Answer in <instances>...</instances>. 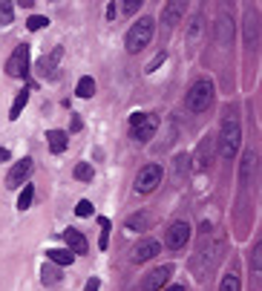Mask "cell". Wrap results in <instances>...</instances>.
Masks as SVG:
<instances>
[{
	"instance_id": "1",
	"label": "cell",
	"mask_w": 262,
	"mask_h": 291,
	"mask_svg": "<svg viewBox=\"0 0 262 291\" xmlns=\"http://www.w3.org/2000/svg\"><path fill=\"white\" fill-rule=\"evenodd\" d=\"M153 32H156V21H153V18H141L138 24H133V26H130V32H127V38H124L127 52H133V55L141 52V49L150 44Z\"/></svg>"
},
{
	"instance_id": "2",
	"label": "cell",
	"mask_w": 262,
	"mask_h": 291,
	"mask_svg": "<svg viewBox=\"0 0 262 291\" xmlns=\"http://www.w3.org/2000/svg\"><path fill=\"white\" fill-rule=\"evenodd\" d=\"M184 104H187V110H190V113H205L207 107L213 104V84L207 81V78L196 81L193 87H190L187 98H184Z\"/></svg>"
},
{
	"instance_id": "3",
	"label": "cell",
	"mask_w": 262,
	"mask_h": 291,
	"mask_svg": "<svg viewBox=\"0 0 262 291\" xmlns=\"http://www.w3.org/2000/svg\"><path fill=\"white\" fill-rule=\"evenodd\" d=\"M239 141H242L239 124L225 118L222 121V136H219V153H222V159H233L236 150H239Z\"/></svg>"
},
{
	"instance_id": "4",
	"label": "cell",
	"mask_w": 262,
	"mask_h": 291,
	"mask_svg": "<svg viewBox=\"0 0 262 291\" xmlns=\"http://www.w3.org/2000/svg\"><path fill=\"white\" fill-rule=\"evenodd\" d=\"M130 127H133V139L147 144L159 130V118L150 116V113H136V116H130Z\"/></svg>"
},
{
	"instance_id": "5",
	"label": "cell",
	"mask_w": 262,
	"mask_h": 291,
	"mask_svg": "<svg viewBox=\"0 0 262 291\" xmlns=\"http://www.w3.org/2000/svg\"><path fill=\"white\" fill-rule=\"evenodd\" d=\"M6 72H9L12 78H23V75L29 72V47H26V44L15 47V52H12L9 61H6Z\"/></svg>"
},
{
	"instance_id": "6",
	"label": "cell",
	"mask_w": 262,
	"mask_h": 291,
	"mask_svg": "<svg viewBox=\"0 0 262 291\" xmlns=\"http://www.w3.org/2000/svg\"><path fill=\"white\" fill-rule=\"evenodd\" d=\"M187 242H190V225L187 222H173L167 233H164V245L173 248V251H182Z\"/></svg>"
},
{
	"instance_id": "7",
	"label": "cell",
	"mask_w": 262,
	"mask_h": 291,
	"mask_svg": "<svg viewBox=\"0 0 262 291\" xmlns=\"http://www.w3.org/2000/svg\"><path fill=\"white\" fill-rule=\"evenodd\" d=\"M156 185H161V167L159 164L141 167L136 176V190L138 193H150V190H156Z\"/></svg>"
},
{
	"instance_id": "8",
	"label": "cell",
	"mask_w": 262,
	"mask_h": 291,
	"mask_svg": "<svg viewBox=\"0 0 262 291\" xmlns=\"http://www.w3.org/2000/svg\"><path fill=\"white\" fill-rule=\"evenodd\" d=\"M32 159H21V162H15V167L9 170V176H6V187H21V185H26L29 182V176H32Z\"/></svg>"
},
{
	"instance_id": "9",
	"label": "cell",
	"mask_w": 262,
	"mask_h": 291,
	"mask_svg": "<svg viewBox=\"0 0 262 291\" xmlns=\"http://www.w3.org/2000/svg\"><path fill=\"white\" fill-rule=\"evenodd\" d=\"M61 58H64V47H55L49 55H44V58L38 61V75L41 78H58V64H61Z\"/></svg>"
},
{
	"instance_id": "10",
	"label": "cell",
	"mask_w": 262,
	"mask_h": 291,
	"mask_svg": "<svg viewBox=\"0 0 262 291\" xmlns=\"http://www.w3.org/2000/svg\"><path fill=\"white\" fill-rule=\"evenodd\" d=\"M173 268L170 265H161V268H153L147 277H144V282H141V291H161L164 288V282L170 279Z\"/></svg>"
},
{
	"instance_id": "11",
	"label": "cell",
	"mask_w": 262,
	"mask_h": 291,
	"mask_svg": "<svg viewBox=\"0 0 262 291\" xmlns=\"http://www.w3.org/2000/svg\"><path fill=\"white\" fill-rule=\"evenodd\" d=\"M64 239H67V245H69L72 254H87V251H90L87 236H84L81 231H75V228H67V231H64Z\"/></svg>"
},
{
	"instance_id": "12",
	"label": "cell",
	"mask_w": 262,
	"mask_h": 291,
	"mask_svg": "<svg viewBox=\"0 0 262 291\" xmlns=\"http://www.w3.org/2000/svg\"><path fill=\"white\" fill-rule=\"evenodd\" d=\"M161 251V245L156 242V239H144V242L136 245V251H133V259L136 262H147V259H153V256Z\"/></svg>"
},
{
	"instance_id": "13",
	"label": "cell",
	"mask_w": 262,
	"mask_h": 291,
	"mask_svg": "<svg viewBox=\"0 0 262 291\" xmlns=\"http://www.w3.org/2000/svg\"><path fill=\"white\" fill-rule=\"evenodd\" d=\"M182 18H184V0H173V3H167V6L161 9V21L167 26H176Z\"/></svg>"
},
{
	"instance_id": "14",
	"label": "cell",
	"mask_w": 262,
	"mask_h": 291,
	"mask_svg": "<svg viewBox=\"0 0 262 291\" xmlns=\"http://www.w3.org/2000/svg\"><path fill=\"white\" fill-rule=\"evenodd\" d=\"M46 141H49V150L52 153H64L67 144H69V136L64 130H49V133H46Z\"/></svg>"
},
{
	"instance_id": "15",
	"label": "cell",
	"mask_w": 262,
	"mask_h": 291,
	"mask_svg": "<svg viewBox=\"0 0 262 291\" xmlns=\"http://www.w3.org/2000/svg\"><path fill=\"white\" fill-rule=\"evenodd\" d=\"M46 259H49L52 265H72L75 254H72V251H64V248H49V251H46Z\"/></svg>"
},
{
	"instance_id": "16",
	"label": "cell",
	"mask_w": 262,
	"mask_h": 291,
	"mask_svg": "<svg viewBox=\"0 0 262 291\" xmlns=\"http://www.w3.org/2000/svg\"><path fill=\"white\" fill-rule=\"evenodd\" d=\"M29 104V93L23 90V93H18L15 95V101H12V110H9V118L12 121H18L21 118V113H23V107Z\"/></svg>"
},
{
	"instance_id": "17",
	"label": "cell",
	"mask_w": 262,
	"mask_h": 291,
	"mask_svg": "<svg viewBox=\"0 0 262 291\" xmlns=\"http://www.w3.org/2000/svg\"><path fill=\"white\" fill-rule=\"evenodd\" d=\"M75 93H78V98H92V93H95V81H92L90 75H84L78 81V87H75Z\"/></svg>"
},
{
	"instance_id": "18",
	"label": "cell",
	"mask_w": 262,
	"mask_h": 291,
	"mask_svg": "<svg viewBox=\"0 0 262 291\" xmlns=\"http://www.w3.org/2000/svg\"><path fill=\"white\" fill-rule=\"evenodd\" d=\"M41 279H44V285H58V282H61V271H58L55 265H44Z\"/></svg>"
},
{
	"instance_id": "19",
	"label": "cell",
	"mask_w": 262,
	"mask_h": 291,
	"mask_svg": "<svg viewBox=\"0 0 262 291\" xmlns=\"http://www.w3.org/2000/svg\"><path fill=\"white\" fill-rule=\"evenodd\" d=\"M32 199H35V187L26 182V185H23V190H21V196H18V208L26 210L29 205H32Z\"/></svg>"
},
{
	"instance_id": "20",
	"label": "cell",
	"mask_w": 262,
	"mask_h": 291,
	"mask_svg": "<svg viewBox=\"0 0 262 291\" xmlns=\"http://www.w3.org/2000/svg\"><path fill=\"white\" fill-rule=\"evenodd\" d=\"M12 18H15V6L9 0H0V26H9Z\"/></svg>"
},
{
	"instance_id": "21",
	"label": "cell",
	"mask_w": 262,
	"mask_h": 291,
	"mask_svg": "<svg viewBox=\"0 0 262 291\" xmlns=\"http://www.w3.org/2000/svg\"><path fill=\"white\" fill-rule=\"evenodd\" d=\"M253 167H256V156H253V153H245V162H242V182H248V179H251V170Z\"/></svg>"
},
{
	"instance_id": "22",
	"label": "cell",
	"mask_w": 262,
	"mask_h": 291,
	"mask_svg": "<svg viewBox=\"0 0 262 291\" xmlns=\"http://www.w3.org/2000/svg\"><path fill=\"white\" fill-rule=\"evenodd\" d=\"M75 179H78V182H92V167L87 162L75 164Z\"/></svg>"
},
{
	"instance_id": "23",
	"label": "cell",
	"mask_w": 262,
	"mask_h": 291,
	"mask_svg": "<svg viewBox=\"0 0 262 291\" xmlns=\"http://www.w3.org/2000/svg\"><path fill=\"white\" fill-rule=\"evenodd\" d=\"M219 291H239V277H236V274H225Z\"/></svg>"
},
{
	"instance_id": "24",
	"label": "cell",
	"mask_w": 262,
	"mask_h": 291,
	"mask_svg": "<svg viewBox=\"0 0 262 291\" xmlns=\"http://www.w3.org/2000/svg\"><path fill=\"white\" fill-rule=\"evenodd\" d=\"M26 26H29L32 32H38V29H44V26H49V21H46V18H41V15H32V18L26 21Z\"/></svg>"
},
{
	"instance_id": "25",
	"label": "cell",
	"mask_w": 262,
	"mask_h": 291,
	"mask_svg": "<svg viewBox=\"0 0 262 291\" xmlns=\"http://www.w3.org/2000/svg\"><path fill=\"white\" fill-rule=\"evenodd\" d=\"M75 213L78 216H92V202L90 199H81L78 205H75Z\"/></svg>"
},
{
	"instance_id": "26",
	"label": "cell",
	"mask_w": 262,
	"mask_h": 291,
	"mask_svg": "<svg viewBox=\"0 0 262 291\" xmlns=\"http://www.w3.org/2000/svg\"><path fill=\"white\" fill-rule=\"evenodd\" d=\"M147 216H130V219H127V228H130V231H136V228H147Z\"/></svg>"
},
{
	"instance_id": "27",
	"label": "cell",
	"mask_w": 262,
	"mask_h": 291,
	"mask_svg": "<svg viewBox=\"0 0 262 291\" xmlns=\"http://www.w3.org/2000/svg\"><path fill=\"white\" fill-rule=\"evenodd\" d=\"M101 248H107V239H110V219H101Z\"/></svg>"
},
{
	"instance_id": "28",
	"label": "cell",
	"mask_w": 262,
	"mask_h": 291,
	"mask_svg": "<svg viewBox=\"0 0 262 291\" xmlns=\"http://www.w3.org/2000/svg\"><path fill=\"white\" fill-rule=\"evenodd\" d=\"M248 41L256 44V18H248Z\"/></svg>"
},
{
	"instance_id": "29",
	"label": "cell",
	"mask_w": 262,
	"mask_h": 291,
	"mask_svg": "<svg viewBox=\"0 0 262 291\" xmlns=\"http://www.w3.org/2000/svg\"><path fill=\"white\" fill-rule=\"evenodd\" d=\"M164 58H167V55H164V52H159V55H156V58H153V61L147 64V72H153L156 67H159V64H164Z\"/></svg>"
},
{
	"instance_id": "30",
	"label": "cell",
	"mask_w": 262,
	"mask_h": 291,
	"mask_svg": "<svg viewBox=\"0 0 262 291\" xmlns=\"http://www.w3.org/2000/svg\"><path fill=\"white\" fill-rule=\"evenodd\" d=\"M138 6H141V0H130V3H124V12H127V15H133Z\"/></svg>"
},
{
	"instance_id": "31",
	"label": "cell",
	"mask_w": 262,
	"mask_h": 291,
	"mask_svg": "<svg viewBox=\"0 0 262 291\" xmlns=\"http://www.w3.org/2000/svg\"><path fill=\"white\" fill-rule=\"evenodd\" d=\"M98 288H101V282H98V277H92L90 282H87V288H84V291H98Z\"/></svg>"
},
{
	"instance_id": "32",
	"label": "cell",
	"mask_w": 262,
	"mask_h": 291,
	"mask_svg": "<svg viewBox=\"0 0 262 291\" xmlns=\"http://www.w3.org/2000/svg\"><path fill=\"white\" fill-rule=\"evenodd\" d=\"M0 162H9V150L6 147H0Z\"/></svg>"
},
{
	"instance_id": "33",
	"label": "cell",
	"mask_w": 262,
	"mask_h": 291,
	"mask_svg": "<svg viewBox=\"0 0 262 291\" xmlns=\"http://www.w3.org/2000/svg\"><path fill=\"white\" fill-rule=\"evenodd\" d=\"M167 291H184V285H170Z\"/></svg>"
}]
</instances>
